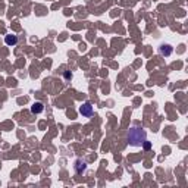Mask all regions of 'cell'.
I'll list each match as a JSON object with an SVG mask.
<instances>
[{
  "instance_id": "cell-6",
  "label": "cell",
  "mask_w": 188,
  "mask_h": 188,
  "mask_svg": "<svg viewBox=\"0 0 188 188\" xmlns=\"http://www.w3.org/2000/svg\"><path fill=\"white\" fill-rule=\"evenodd\" d=\"M160 53L165 54V56H169V54L172 53V47L168 46V44H166V46H162V47H160Z\"/></svg>"
},
{
  "instance_id": "cell-4",
  "label": "cell",
  "mask_w": 188,
  "mask_h": 188,
  "mask_svg": "<svg viewBox=\"0 0 188 188\" xmlns=\"http://www.w3.org/2000/svg\"><path fill=\"white\" fill-rule=\"evenodd\" d=\"M5 41H6V44L7 46H15V44H16L18 43V37L16 35H6V38H5Z\"/></svg>"
},
{
  "instance_id": "cell-8",
  "label": "cell",
  "mask_w": 188,
  "mask_h": 188,
  "mask_svg": "<svg viewBox=\"0 0 188 188\" xmlns=\"http://www.w3.org/2000/svg\"><path fill=\"white\" fill-rule=\"evenodd\" d=\"M150 146H151L150 143H146V141H144V147H146V148H150Z\"/></svg>"
},
{
  "instance_id": "cell-5",
  "label": "cell",
  "mask_w": 188,
  "mask_h": 188,
  "mask_svg": "<svg viewBox=\"0 0 188 188\" xmlns=\"http://www.w3.org/2000/svg\"><path fill=\"white\" fill-rule=\"evenodd\" d=\"M75 169H76V172H78V174H81V172H84V170L87 169V165H85V162L78 160V162H76V165H75Z\"/></svg>"
},
{
  "instance_id": "cell-3",
  "label": "cell",
  "mask_w": 188,
  "mask_h": 188,
  "mask_svg": "<svg viewBox=\"0 0 188 188\" xmlns=\"http://www.w3.org/2000/svg\"><path fill=\"white\" fill-rule=\"evenodd\" d=\"M43 109H44L43 103L37 101V103H34L33 106H31V112H33V113H41V112H43Z\"/></svg>"
},
{
  "instance_id": "cell-2",
  "label": "cell",
  "mask_w": 188,
  "mask_h": 188,
  "mask_svg": "<svg viewBox=\"0 0 188 188\" xmlns=\"http://www.w3.org/2000/svg\"><path fill=\"white\" fill-rule=\"evenodd\" d=\"M80 113H81L82 116H85V118H90V116L93 115V106H91L90 103L82 104V106L80 107Z\"/></svg>"
},
{
  "instance_id": "cell-1",
  "label": "cell",
  "mask_w": 188,
  "mask_h": 188,
  "mask_svg": "<svg viewBox=\"0 0 188 188\" xmlns=\"http://www.w3.org/2000/svg\"><path fill=\"white\" fill-rule=\"evenodd\" d=\"M146 141V132L140 128H132L128 132V143L131 146H141Z\"/></svg>"
},
{
  "instance_id": "cell-7",
  "label": "cell",
  "mask_w": 188,
  "mask_h": 188,
  "mask_svg": "<svg viewBox=\"0 0 188 188\" xmlns=\"http://www.w3.org/2000/svg\"><path fill=\"white\" fill-rule=\"evenodd\" d=\"M71 76H72V75H71L69 72H65V78H66V80H69V78H71Z\"/></svg>"
}]
</instances>
